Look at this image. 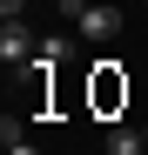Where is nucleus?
<instances>
[{
    "mask_svg": "<svg viewBox=\"0 0 148 155\" xmlns=\"http://www.w3.org/2000/svg\"><path fill=\"white\" fill-rule=\"evenodd\" d=\"M34 34H27V20H0V61H7V68H27L34 61Z\"/></svg>",
    "mask_w": 148,
    "mask_h": 155,
    "instance_id": "obj_1",
    "label": "nucleus"
},
{
    "mask_svg": "<svg viewBox=\"0 0 148 155\" xmlns=\"http://www.w3.org/2000/svg\"><path fill=\"white\" fill-rule=\"evenodd\" d=\"M74 27H81L88 41H114V34H121V7H101V0H94V7L74 20Z\"/></svg>",
    "mask_w": 148,
    "mask_h": 155,
    "instance_id": "obj_2",
    "label": "nucleus"
},
{
    "mask_svg": "<svg viewBox=\"0 0 148 155\" xmlns=\"http://www.w3.org/2000/svg\"><path fill=\"white\" fill-rule=\"evenodd\" d=\"M108 155H141V135L135 128H108Z\"/></svg>",
    "mask_w": 148,
    "mask_h": 155,
    "instance_id": "obj_3",
    "label": "nucleus"
},
{
    "mask_svg": "<svg viewBox=\"0 0 148 155\" xmlns=\"http://www.w3.org/2000/svg\"><path fill=\"white\" fill-rule=\"evenodd\" d=\"M88 7H94V0H61V14H67V20H81Z\"/></svg>",
    "mask_w": 148,
    "mask_h": 155,
    "instance_id": "obj_4",
    "label": "nucleus"
},
{
    "mask_svg": "<svg viewBox=\"0 0 148 155\" xmlns=\"http://www.w3.org/2000/svg\"><path fill=\"white\" fill-rule=\"evenodd\" d=\"M0 14H7V20H20V14H27V0H0Z\"/></svg>",
    "mask_w": 148,
    "mask_h": 155,
    "instance_id": "obj_5",
    "label": "nucleus"
},
{
    "mask_svg": "<svg viewBox=\"0 0 148 155\" xmlns=\"http://www.w3.org/2000/svg\"><path fill=\"white\" fill-rule=\"evenodd\" d=\"M7 155H40V148H34V142H14V148H7Z\"/></svg>",
    "mask_w": 148,
    "mask_h": 155,
    "instance_id": "obj_6",
    "label": "nucleus"
}]
</instances>
